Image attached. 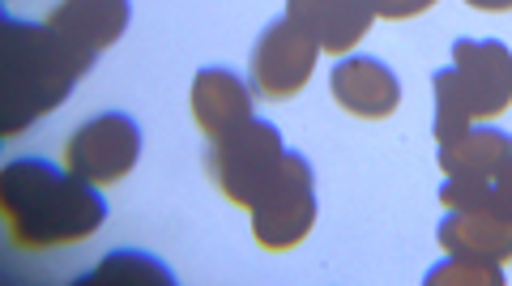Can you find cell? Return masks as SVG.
<instances>
[{"label": "cell", "instance_id": "4", "mask_svg": "<svg viewBox=\"0 0 512 286\" xmlns=\"http://www.w3.org/2000/svg\"><path fill=\"white\" fill-rule=\"evenodd\" d=\"M286 146H282V133L274 129L269 120H244L239 129L222 133L210 141V154H205V171L210 180L218 184V193L235 201V205H248L265 193V184L274 180V171L282 167Z\"/></svg>", "mask_w": 512, "mask_h": 286}, {"label": "cell", "instance_id": "16", "mask_svg": "<svg viewBox=\"0 0 512 286\" xmlns=\"http://www.w3.org/2000/svg\"><path fill=\"white\" fill-rule=\"evenodd\" d=\"M436 0H372L376 18L384 22H406V18H419V13H427Z\"/></svg>", "mask_w": 512, "mask_h": 286}, {"label": "cell", "instance_id": "2", "mask_svg": "<svg viewBox=\"0 0 512 286\" xmlns=\"http://www.w3.org/2000/svg\"><path fill=\"white\" fill-rule=\"evenodd\" d=\"M0 133L18 137L35 120H43L47 111H56L73 94V86L86 77L94 65V56H86L82 47H73L64 35H56L47 22H18L5 18V39H0Z\"/></svg>", "mask_w": 512, "mask_h": 286}, {"label": "cell", "instance_id": "10", "mask_svg": "<svg viewBox=\"0 0 512 286\" xmlns=\"http://www.w3.org/2000/svg\"><path fill=\"white\" fill-rule=\"evenodd\" d=\"M252 86L239 82L231 69H201L192 77V120L205 137H222L252 120Z\"/></svg>", "mask_w": 512, "mask_h": 286}, {"label": "cell", "instance_id": "6", "mask_svg": "<svg viewBox=\"0 0 512 286\" xmlns=\"http://www.w3.org/2000/svg\"><path fill=\"white\" fill-rule=\"evenodd\" d=\"M137 158H141V129L124 111H103V116L86 120L64 146V163H69L73 176L99 188L124 180L137 167Z\"/></svg>", "mask_w": 512, "mask_h": 286}, {"label": "cell", "instance_id": "3", "mask_svg": "<svg viewBox=\"0 0 512 286\" xmlns=\"http://www.w3.org/2000/svg\"><path fill=\"white\" fill-rule=\"evenodd\" d=\"M436 86V137L448 141L474 120L500 116L512 103V52L500 39H457L453 65L431 73Z\"/></svg>", "mask_w": 512, "mask_h": 286}, {"label": "cell", "instance_id": "12", "mask_svg": "<svg viewBox=\"0 0 512 286\" xmlns=\"http://www.w3.org/2000/svg\"><path fill=\"white\" fill-rule=\"evenodd\" d=\"M436 235L453 257H474V261H491V265L512 261V222L500 218V214L448 210Z\"/></svg>", "mask_w": 512, "mask_h": 286}, {"label": "cell", "instance_id": "18", "mask_svg": "<svg viewBox=\"0 0 512 286\" xmlns=\"http://www.w3.org/2000/svg\"><path fill=\"white\" fill-rule=\"evenodd\" d=\"M470 9H487V13H504V9H512V0H466Z\"/></svg>", "mask_w": 512, "mask_h": 286}, {"label": "cell", "instance_id": "9", "mask_svg": "<svg viewBox=\"0 0 512 286\" xmlns=\"http://www.w3.org/2000/svg\"><path fill=\"white\" fill-rule=\"evenodd\" d=\"M286 18L320 43V52H350L372 26V0H286Z\"/></svg>", "mask_w": 512, "mask_h": 286}, {"label": "cell", "instance_id": "15", "mask_svg": "<svg viewBox=\"0 0 512 286\" xmlns=\"http://www.w3.org/2000/svg\"><path fill=\"white\" fill-rule=\"evenodd\" d=\"M504 274L491 261H474V257H448L427 274V286H500Z\"/></svg>", "mask_w": 512, "mask_h": 286}, {"label": "cell", "instance_id": "11", "mask_svg": "<svg viewBox=\"0 0 512 286\" xmlns=\"http://www.w3.org/2000/svg\"><path fill=\"white\" fill-rule=\"evenodd\" d=\"M47 26L64 35L73 47H82L86 56L99 60L111 43L124 35L128 26V0H60L47 13Z\"/></svg>", "mask_w": 512, "mask_h": 286}, {"label": "cell", "instance_id": "14", "mask_svg": "<svg viewBox=\"0 0 512 286\" xmlns=\"http://www.w3.org/2000/svg\"><path fill=\"white\" fill-rule=\"evenodd\" d=\"M86 282H158V286H171L175 274L163 261L141 257V252H116V257H107Z\"/></svg>", "mask_w": 512, "mask_h": 286}, {"label": "cell", "instance_id": "8", "mask_svg": "<svg viewBox=\"0 0 512 286\" xmlns=\"http://www.w3.org/2000/svg\"><path fill=\"white\" fill-rule=\"evenodd\" d=\"M329 90H333V99L359 120H384L402 103V82H397L393 69L376 56L338 60L329 73Z\"/></svg>", "mask_w": 512, "mask_h": 286}, {"label": "cell", "instance_id": "13", "mask_svg": "<svg viewBox=\"0 0 512 286\" xmlns=\"http://www.w3.org/2000/svg\"><path fill=\"white\" fill-rule=\"evenodd\" d=\"M440 171L448 180H491L508 158H512V137L500 129H461L457 137L440 141Z\"/></svg>", "mask_w": 512, "mask_h": 286}, {"label": "cell", "instance_id": "7", "mask_svg": "<svg viewBox=\"0 0 512 286\" xmlns=\"http://www.w3.org/2000/svg\"><path fill=\"white\" fill-rule=\"evenodd\" d=\"M316 56H320V43L299 30L291 18H282L274 26L261 30V39L252 47V90L261 99H295V94L308 86V77L316 69Z\"/></svg>", "mask_w": 512, "mask_h": 286}, {"label": "cell", "instance_id": "5", "mask_svg": "<svg viewBox=\"0 0 512 286\" xmlns=\"http://www.w3.org/2000/svg\"><path fill=\"white\" fill-rule=\"evenodd\" d=\"M316 222V176L312 163L299 150H286L282 167L274 180L265 184V193L252 201V235L256 244L269 252H286L299 240H308Z\"/></svg>", "mask_w": 512, "mask_h": 286}, {"label": "cell", "instance_id": "1", "mask_svg": "<svg viewBox=\"0 0 512 286\" xmlns=\"http://www.w3.org/2000/svg\"><path fill=\"white\" fill-rule=\"evenodd\" d=\"M0 214L9 240L26 252L82 244L107 222L99 184L60 171L47 158H13L0 176Z\"/></svg>", "mask_w": 512, "mask_h": 286}, {"label": "cell", "instance_id": "17", "mask_svg": "<svg viewBox=\"0 0 512 286\" xmlns=\"http://www.w3.org/2000/svg\"><path fill=\"white\" fill-rule=\"evenodd\" d=\"M491 210L512 222V158L491 176Z\"/></svg>", "mask_w": 512, "mask_h": 286}]
</instances>
